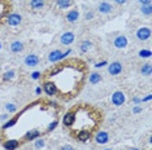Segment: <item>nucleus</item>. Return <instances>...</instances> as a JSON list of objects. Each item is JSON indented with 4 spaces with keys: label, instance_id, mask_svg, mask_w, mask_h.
<instances>
[{
    "label": "nucleus",
    "instance_id": "nucleus-1",
    "mask_svg": "<svg viewBox=\"0 0 152 150\" xmlns=\"http://www.w3.org/2000/svg\"><path fill=\"white\" fill-rule=\"evenodd\" d=\"M74 136H75V138H77L78 141L86 142V141H88V140L91 138L92 132L91 131H87V129H78V131L74 133Z\"/></svg>",
    "mask_w": 152,
    "mask_h": 150
},
{
    "label": "nucleus",
    "instance_id": "nucleus-2",
    "mask_svg": "<svg viewBox=\"0 0 152 150\" xmlns=\"http://www.w3.org/2000/svg\"><path fill=\"white\" fill-rule=\"evenodd\" d=\"M44 87V92L48 94V96H53V94L57 93V88H56V84L51 80H46L43 84Z\"/></svg>",
    "mask_w": 152,
    "mask_h": 150
},
{
    "label": "nucleus",
    "instance_id": "nucleus-3",
    "mask_svg": "<svg viewBox=\"0 0 152 150\" xmlns=\"http://www.w3.org/2000/svg\"><path fill=\"white\" fill-rule=\"evenodd\" d=\"M112 102L116 106H121V105L125 102V94H124V92H120V91L115 92V93L112 94Z\"/></svg>",
    "mask_w": 152,
    "mask_h": 150
},
{
    "label": "nucleus",
    "instance_id": "nucleus-4",
    "mask_svg": "<svg viewBox=\"0 0 152 150\" xmlns=\"http://www.w3.org/2000/svg\"><path fill=\"white\" fill-rule=\"evenodd\" d=\"M60 42H61L63 45H70V44L74 42V34L70 32V31L63 34L61 38H60Z\"/></svg>",
    "mask_w": 152,
    "mask_h": 150
},
{
    "label": "nucleus",
    "instance_id": "nucleus-5",
    "mask_svg": "<svg viewBox=\"0 0 152 150\" xmlns=\"http://www.w3.org/2000/svg\"><path fill=\"white\" fill-rule=\"evenodd\" d=\"M137 36H138V39L139 40H147V39H150V36H151V29H148V27H142V29H139L137 31Z\"/></svg>",
    "mask_w": 152,
    "mask_h": 150
},
{
    "label": "nucleus",
    "instance_id": "nucleus-6",
    "mask_svg": "<svg viewBox=\"0 0 152 150\" xmlns=\"http://www.w3.org/2000/svg\"><path fill=\"white\" fill-rule=\"evenodd\" d=\"M121 71H122V65H121L120 62H112L108 66V73L110 75H118Z\"/></svg>",
    "mask_w": 152,
    "mask_h": 150
},
{
    "label": "nucleus",
    "instance_id": "nucleus-7",
    "mask_svg": "<svg viewBox=\"0 0 152 150\" xmlns=\"http://www.w3.org/2000/svg\"><path fill=\"white\" fill-rule=\"evenodd\" d=\"M95 141L98 142V144H102V145L107 144V142L109 141V135L107 133V132H104V131H100L95 136Z\"/></svg>",
    "mask_w": 152,
    "mask_h": 150
},
{
    "label": "nucleus",
    "instance_id": "nucleus-8",
    "mask_svg": "<svg viewBox=\"0 0 152 150\" xmlns=\"http://www.w3.org/2000/svg\"><path fill=\"white\" fill-rule=\"evenodd\" d=\"M74 119H75L74 111H73V110H70V111H68L66 114L64 115L63 122H64V124L66 125V127H72V125H73V123H74Z\"/></svg>",
    "mask_w": 152,
    "mask_h": 150
},
{
    "label": "nucleus",
    "instance_id": "nucleus-9",
    "mask_svg": "<svg viewBox=\"0 0 152 150\" xmlns=\"http://www.w3.org/2000/svg\"><path fill=\"white\" fill-rule=\"evenodd\" d=\"M38 63H39V57H38L37 54H29V56H26V58H25L26 66L34 67V66H37Z\"/></svg>",
    "mask_w": 152,
    "mask_h": 150
},
{
    "label": "nucleus",
    "instance_id": "nucleus-10",
    "mask_svg": "<svg viewBox=\"0 0 152 150\" xmlns=\"http://www.w3.org/2000/svg\"><path fill=\"white\" fill-rule=\"evenodd\" d=\"M113 44H115L116 48H120V49L126 48V45H127V39H126V36H122V35L117 36L116 39H115V42H113Z\"/></svg>",
    "mask_w": 152,
    "mask_h": 150
},
{
    "label": "nucleus",
    "instance_id": "nucleus-11",
    "mask_svg": "<svg viewBox=\"0 0 152 150\" xmlns=\"http://www.w3.org/2000/svg\"><path fill=\"white\" fill-rule=\"evenodd\" d=\"M64 57V54L61 53V50H52L50 54H48V60H50V62H57V61H60L61 58Z\"/></svg>",
    "mask_w": 152,
    "mask_h": 150
},
{
    "label": "nucleus",
    "instance_id": "nucleus-12",
    "mask_svg": "<svg viewBox=\"0 0 152 150\" xmlns=\"http://www.w3.org/2000/svg\"><path fill=\"white\" fill-rule=\"evenodd\" d=\"M8 23L11 26H18L21 23V16L17 14V13H12L8 17Z\"/></svg>",
    "mask_w": 152,
    "mask_h": 150
},
{
    "label": "nucleus",
    "instance_id": "nucleus-13",
    "mask_svg": "<svg viewBox=\"0 0 152 150\" xmlns=\"http://www.w3.org/2000/svg\"><path fill=\"white\" fill-rule=\"evenodd\" d=\"M40 136V132L38 131V129H31V131L26 132V135L23 136V138L26 140V141H31V140H35Z\"/></svg>",
    "mask_w": 152,
    "mask_h": 150
},
{
    "label": "nucleus",
    "instance_id": "nucleus-14",
    "mask_svg": "<svg viewBox=\"0 0 152 150\" xmlns=\"http://www.w3.org/2000/svg\"><path fill=\"white\" fill-rule=\"evenodd\" d=\"M20 146V141L18 140H8L4 142V148L7 150H16Z\"/></svg>",
    "mask_w": 152,
    "mask_h": 150
},
{
    "label": "nucleus",
    "instance_id": "nucleus-15",
    "mask_svg": "<svg viewBox=\"0 0 152 150\" xmlns=\"http://www.w3.org/2000/svg\"><path fill=\"white\" fill-rule=\"evenodd\" d=\"M113 11L112 5L109 4V3H100L99 5V12L100 13H104V14H108V13H110Z\"/></svg>",
    "mask_w": 152,
    "mask_h": 150
},
{
    "label": "nucleus",
    "instance_id": "nucleus-16",
    "mask_svg": "<svg viewBox=\"0 0 152 150\" xmlns=\"http://www.w3.org/2000/svg\"><path fill=\"white\" fill-rule=\"evenodd\" d=\"M22 49H23V44L21 42H18V40H16V42H13L11 44V50L13 53H18V52H21Z\"/></svg>",
    "mask_w": 152,
    "mask_h": 150
},
{
    "label": "nucleus",
    "instance_id": "nucleus-17",
    "mask_svg": "<svg viewBox=\"0 0 152 150\" xmlns=\"http://www.w3.org/2000/svg\"><path fill=\"white\" fill-rule=\"evenodd\" d=\"M78 17H79L78 11H70L66 14V19H68L69 22H75L78 19Z\"/></svg>",
    "mask_w": 152,
    "mask_h": 150
},
{
    "label": "nucleus",
    "instance_id": "nucleus-18",
    "mask_svg": "<svg viewBox=\"0 0 152 150\" xmlns=\"http://www.w3.org/2000/svg\"><path fill=\"white\" fill-rule=\"evenodd\" d=\"M44 5V0H31L30 1V6H31L33 9H39L42 8Z\"/></svg>",
    "mask_w": 152,
    "mask_h": 150
},
{
    "label": "nucleus",
    "instance_id": "nucleus-19",
    "mask_svg": "<svg viewBox=\"0 0 152 150\" xmlns=\"http://www.w3.org/2000/svg\"><path fill=\"white\" fill-rule=\"evenodd\" d=\"M140 73L143 75H147V76H150L152 74V67H151V63H146L143 65V67L140 69Z\"/></svg>",
    "mask_w": 152,
    "mask_h": 150
},
{
    "label": "nucleus",
    "instance_id": "nucleus-20",
    "mask_svg": "<svg viewBox=\"0 0 152 150\" xmlns=\"http://www.w3.org/2000/svg\"><path fill=\"white\" fill-rule=\"evenodd\" d=\"M100 80H102V75H100V74L92 73L91 75H90V81H91L92 84H98Z\"/></svg>",
    "mask_w": 152,
    "mask_h": 150
},
{
    "label": "nucleus",
    "instance_id": "nucleus-21",
    "mask_svg": "<svg viewBox=\"0 0 152 150\" xmlns=\"http://www.w3.org/2000/svg\"><path fill=\"white\" fill-rule=\"evenodd\" d=\"M56 4L58 8H68L72 5V0H57Z\"/></svg>",
    "mask_w": 152,
    "mask_h": 150
},
{
    "label": "nucleus",
    "instance_id": "nucleus-22",
    "mask_svg": "<svg viewBox=\"0 0 152 150\" xmlns=\"http://www.w3.org/2000/svg\"><path fill=\"white\" fill-rule=\"evenodd\" d=\"M140 11H142V13H143V14H146V16H150V14H151V12H152L151 4H146V5H142Z\"/></svg>",
    "mask_w": 152,
    "mask_h": 150
},
{
    "label": "nucleus",
    "instance_id": "nucleus-23",
    "mask_svg": "<svg viewBox=\"0 0 152 150\" xmlns=\"http://www.w3.org/2000/svg\"><path fill=\"white\" fill-rule=\"evenodd\" d=\"M91 48V42H88V40H86V42H83L81 44V52H87V50Z\"/></svg>",
    "mask_w": 152,
    "mask_h": 150
},
{
    "label": "nucleus",
    "instance_id": "nucleus-24",
    "mask_svg": "<svg viewBox=\"0 0 152 150\" xmlns=\"http://www.w3.org/2000/svg\"><path fill=\"white\" fill-rule=\"evenodd\" d=\"M15 71L13 70H9V71H7V73L4 74V76H3V79L4 80H11V79H13L15 78Z\"/></svg>",
    "mask_w": 152,
    "mask_h": 150
},
{
    "label": "nucleus",
    "instance_id": "nucleus-25",
    "mask_svg": "<svg viewBox=\"0 0 152 150\" xmlns=\"http://www.w3.org/2000/svg\"><path fill=\"white\" fill-rule=\"evenodd\" d=\"M139 56H140V57H144V58H150V57H151V50H148V49L140 50V52H139Z\"/></svg>",
    "mask_w": 152,
    "mask_h": 150
},
{
    "label": "nucleus",
    "instance_id": "nucleus-26",
    "mask_svg": "<svg viewBox=\"0 0 152 150\" xmlns=\"http://www.w3.org/2000/svg\"><path fill=\"white\" fill-rule=\"evenodd\" d=\"M17 119H18V118H15V119H12V120H9L8 123H5V124H4V127H3V128H4V129L9 128V127H11V125H13V124L16 123V122H17Z\"/></svg>",
    "mask_w": 152,
    "mask_h": 150
},
{
    "label": "nucleus",
    "instance_id": "nucleus-27",
    "mask_svg": "<svg viewBox=\"0 0 152 150\" xmlns=\"http://www.w3.org/2000/svg\"><path fill=\"white\" fill-rule=\"evenodd\" d=\"M43 146H44V140H42V138L37 140V141H35V148L37 149H40V148H43Z\"/></svg>",
    "mask_w": 152,
    "mask_h": 150
},
{
    "label": "nucleus",
    "instance_id": "nucleus-28",
    "mask_svg": "<svg viewBox=\"0 0 152 150\" xmlns=\"http://www.w3.org/2000/svg\"><path fill=\"white\" fill-rule=\"evenodd\" d=\"M5 107H7V110H8V111H12V112L17 110V107H16V105H15V104H8Z\"/></svg>",
    "mask_w": 152,
    "mask_h": 150
},
{
    "label": "nucleus",
    "instance_id": "nucleus-29",
    "mask_svg": "<svg viewBox=\"0 0 152 150\" xmlns=\"http://www.w3.org/2000/svg\"><path fill=\"white\" fill-rule=\"evenodd\" d=\"M57 125V122H53V123H51L50 125H48V131H52V129Z\"/></svg>",
    "mask_w": 152,
    "mask_h": 150
},
{
    "label": "nucleus",
    "instance_id": "nucleus-30",
    "mask_svg": "<svg viewBox=\"0 0 152 150\" xmlns=\"http://www.w3.org/2000/svg\"><path fill=\"white\" fill-rule=\"evenodd\" d=\"M38 78H40V73H39V71L33 73V79H38Z\"/></svg>",
    "mask_w": 152,
    "mask_h": 150
},
{
    "label": "nucleus",
    "instance_id": "nucleus-31",
    "mask_svg": "<svg viewBox=\"0 0 152 150\" xmlns=\"http://www.w3.org/2000/svg\"><path fill=\"white\" fill-rule=\"evenodd\" d=\"M139 3H142V5H146V4H151V0H139Z\"/></svg>",
    "mask_w": 152,
    "mask_h": 150
},
{
    "label": "nucleus",
    "instance_id": "nucleus-32",
    "mask_svg": "<svg viewBox=\"0 0 152 150\" xmlns=\"http://www.w3.org/2000/svg\"><path fill=\"white\" fill-rule=\"evenodd\" d=\"M105 63H107L105 61H103V62H99V63H96V67H103Z\"/></svg>",
    "mask_w": 152,
    "mask_h": 150
},
{
    "label": "nucleus",
    "instance_id": "nucleus-33",
    "mask_svg": "<svg viewBox=\"0 0 152 150\" xmlns=\"http://www.w3.org/2000/svg\"><path fill=\"white\" fill-rule=\"evenodd\" d=\"M61 150H73V148H72V146H69V145H65Z\"/></svg>",
    "mask_w": 152,
    "mask_h": 150
},
{
    "label": "nucleus",
    "instance_id": "nucleus-34",
    "mask_svg": "<svg viewBox=\"0 0 152 150\" xmlns=\"http://www.w3.org/2000/svg\"><path fill=\"white\" fill-rule=\"evenodd\" d=\"M117 4H124V3H126V0H115Z\"/></svg>",
    "mask_w": 152,
    "mask_h": 150
},
{
    "label": "nucleus",
    "instance_id": "nucleus-35",
    "mask_svg": "<svg viewBox=\"0 0 152 150\" xmlns=\"http://www.w3.org/2000/svg\"><path fill=\"white\" fill-rule=\"evenodd\" d=\"M92 17H94V14H92V13H91V14H90V13H88V14L86 16V18H87V19H90V18H92Z\"/></svg>",
    "mask_w": 152,
    "mask_h": 150
},
{
    "label": "nucleus",
    "instance_id": "nucleus-36",
    "mask_svg": "<svg viewBox=\"0 0 152 150\" xmlns=\"http://www.w3.org/2000/svg\"><path fill=\"white\" fill-rule=\"evenodd\" d=\"M35 92H37L38 94H40V92H42V89H40V88H37V91H35Z\"/></svg>",
    "mask_w": 152,
    "mask_h": 150
},
{
    "label": "nucleus",
    "instance_id": "nucleus-37",
    "mask_svg": "<svg viewBox=\"0 0 152 150\" xmlns=\"http://www.w3.org/2000/svg\"><path fill=\"white\" fill-rule=\"evenodd\" d=\"M130 150H139V149H137V148H133V149H130Z\"/></svg>",
    "mask_w": 152,
    "mask_h": 150
},
{
    "label": "nucleus",
    "instance_id": "nucleus-38",
    "mask_svg": "<svg viewBox=\"0 0 152 150\" xmlns=\"http://www.w3.org/2000/svg\"><path fill=\"white\" fill-rule=\"evenodd\" d=\"M105 150H112V149H105Z\"/></svg>",
    "mask_w": 152,
    "mask_h": 150
},
{
    "label": "nucleus",
    "instance_id": "nucleus-39",
    "mask_svg": "<svg viewBox=\"0 0 152 150\" xmlns=\"http://www.w3.org/2000/svg\"><path fill=\"white\" fill-rule=\"evenodd\" d=\"M0 48H1V45H0Z\"/></svg>",
    "mask_w": 152,
    "mask_h": 150
}]
</instances>
